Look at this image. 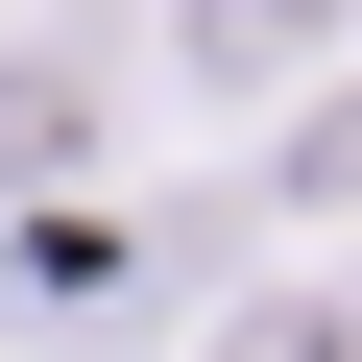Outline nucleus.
Wrapping results in <instances>:
<instances>
[{"label": "nucleus", "instance_id": "obj_1", "mask_svg": "<svg viewBox=\"0 0 362 362\" xmlns=\"http://www.w3.org/2000/svg\"><path fill=\"white\" fill-rule=\"evenodd\" d=\"M290 25H314V0H194V49H218V73H266Z\"/></svg>", "mask_w": 362, "mask_h": 362}, {"label": "nucleus", "instance_id": "obj_2", "mask_svg": "<svg viewBox=\"0 0 362 362\" xmlns=\"http://www.w3.org/2000/svg\"><path fill=\"white\" fill-rule=\"evenodd\" d=\"M242 362H362V338H338V314H266V338H242Z\"/></svg>", "mask_w": 362, "mask_h": 362}]
</instances>
